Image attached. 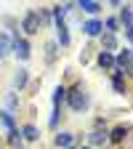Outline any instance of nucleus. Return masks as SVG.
<instances>
[{
  "mask_svg": "<svg viewBox=\"0 0 133 149\" xmlns=\"http://www.w3.org/2000/svg\"><path fill=\"white\" fill-rule=\"evenodd\" d=\"M123 69L133 74V51H128V59H125V64H123Z\"/></svg>",
  "mask_w": 133,
  "mask_h": 149,
  "instance_id": "19",
  "label": "nucleus"
},
{
  "mask_svg": "<svg viewBox=\"0 0 133 149\" xmlns=\"http://www.w3.org/2000/svg\"><path fill=\"white\" fill-rule=\"evenodd\" d=\"M125 136H128V128H125V125H117V128L109 133V139L115 141V144H123V141H125Z\"/></svg>",
  "mask_w": 133,
  "mask_h": 149,
  "instance_id": "10",
  "label": "nucleus"
},
{
  "mask_svg": "<svg viewBox=\"0 0 133 149\" xmlns=\"http://www.w3.org/2000/svg\"><path fill=\"white\" fill-rule=\"evenodd\" d=\"M45 51H48V61H53V59H56V43H51Z\"/></svg>",
  "mask_w": 133,
  "mask_h": 149,
  "instance_id": "21",
  "label": "nucleus"
},
{
  "mask_svg": "<svg viewBox=\"0 0 133 149\" xmlns=\"http://www.w3.org/2000/svg\"><path fill=\"white\" fill-rule=\"evenodd\" d=\"M117 48V40H115V35H104V51L107 53H112Z\"/></svg>",
  "mask_w": 133,
  "mask_h": 149,
  "instance_id": "17",
  "label": "nucleus"
},
{
  "mask_svg": "<svg viewBox=\"0 0 133 149\" xmlns=\"http://www.w3.org/2000/svg\"><path fill=\"white\" fill-rule=\"evenodd\" d=\"M77 8H83V11H88V13H99L101 11V3H96V0H80V3H75Z\"/></svg>",
  "mask_w": 133,
  "mask_h": 149,
  "instance_id": "7",
  "label": "nucleus"
},
{
  "mask_svg": "<svg viewBox=\"0 0 133 149\" xmlns=\"http://www.w3.org/2000/svg\"><path fill=\"white\" fill-rule=\"evenodd\" d=\"M0 123H3V125L8 128V133H11V130H16V125H13V117H11V112H0Z\"/></svg>",
  "mask_w": 133,
  "mask_h": 149,
  "instance_id": "15",
  "label": "nucleus"
},
{
  "mask_svg": "<svg viewBox=\"0 0 133 149\" xmlns=\"http://www.w3.org/2000/svg\"><path fill=\"white\" fill-rule=\"evenodd\" d=\"M125 35H128V40L133 43V27H130V29H125Z\"/></svg>",
  "mask_w": 133,
  "mask_h": 149,
  "instance_id": "22",
  "label": "nucleus"
},
{
  "mask_svg": "<svg viewBox=\"0 0 133 149\" xmlns=\"http://www.w3.org/2000/svg\"><path fill=\"white\" fill-rule=\"evenodd\" d=\"M8 51H13V40L8 35H0V59H6Z\"/></svg>",
  "mask_w": 133,
  "mask_h": 149,
  "instance_id": "8",
  "label": "nucleus"
},
{
  "mask_svg": "<svg viewBox=\"0 0 133 149\" xmlns=\"http://www.w3.org/2000/svg\"><path fill=\"white\" fill-rule=\"evenodd\" d=\"M83 149H91V146H83Z\"/></svg>",
  "mask_w": 133,
  "mask_h": 149,
  "instance_id": "23",
  "label": "nucleus"
},
{
  "mask_svg": "<svg viewBox=\"0 0 133 149\" xmlns=\"http://www.w3.org/2000/svg\"><path fill=\"white\" fill-rule=\"evenodd\" d=\"M101 29H104V24L99 22V19H91V22H85V24H83V32H85L88 37H96Z\"/></svg>",
  "mask_w": 133,
  "mask_h": 149,
  "instance_id": "5",
  "label": "nucleus"
},
{
  "mask_svg": "<svg viewBox=\"0 0 133 149\" xmlns=\"http://www.w3.org/2000/svg\"><path fill=\"white\" fill-rule=\"evenodd\" d=\"M64 99H67V88H64V85H59V88L53 91V109H59V104H61Z\"/></svg>",
  "mask_w": 133,
  "mask_h": 149,
  "instance_id": "12",
  "label": "nucleus"
},
{
  "mask_svg": "<svg viewBox=\"0 0 133 149\" xmlns=\"http://www.w3.org/2000/svg\"><path fill=\"white\" fill-rule=\"evenodd\" d=\"M88 139H91V144H93V146H101V144H104V141L109 139V133H107V130H101V128H99V130H93V133H91Z\"/></svg>",
  "mask_w": 133,
  "mask_h": 149,
  "instance_id": "9",
  "label": "nucleus"
},
{
  "mask_svg": "<svg viewBox=\"0 0 133 149\" xmlns=\"http://www.w3.org/2000/svg\"><path fill=\"white\" fill-rule=\"evenodd\" d=\"M123 74H125V72L115 67V72H112V85H115L117 93H128V88H125V77H123Z\"/></svg>",
  "mask_w": 133,
  "mask_h": 149,
  "instance_id": "4",
  "label": "nucleus"
},
{
  "mask_svg": "<svg viewBox=\"0 0 133 149\" xmlns=\"http://www.w3.org/2000/svg\"><path fill=\"white\" fill-rule=\"evenodd\" d=\"M27 80H29V74H27V69H19V74L13 77V85H16L19 91H22V88L27 85Z\"/></svg>",
  "mask_w": 133,
  "mask_h": 149,
  "instance_id": "14",
  "label": "nucleus"
},
{
  "mask_svg": "<svg viewBox=\"0 0 133 149\" xmlns=\"http://www.w3.org/2000/svg\"><path fill=\"white\" fill-rule=\"evenodd\" d=\"M69 149H72V146H69Z\"/></svg>",
  "mask_w": 133,
  "mask_h": 149,
  "instance_id": "25",
  "label": "nucleus"
},
{
  "mask_svg": "<svg viewBox=\"0 0 133 149\" xmlns=\"http://www.w3.org/2000/svg\"><path fill=\"white\" fill-rule=\"evenodd\" d=\"M13 53H16L22 61L29 59V43L24 40V37H19V35H16V40H13Z\"/></svg>",
  "mask_w": 133,
  "mask_h": 149,
  "instance_id": "3",
  "label": "nucleus"
},
{
  "mask_svg": "<svg viewBox=\"0 0 133 149\" xmlns=\"http://www.w3.org/2000/svg\"><path fill=\"white\" fill-rule=\"evenodd\" d=\"M104 27H107V35H115V32H117V27H120V22L112 16V19H107V24H104Z\"/></svg>",
  "mask_w": 133,
  "mask_h": 149,
  "instance_id": "18",
  "label": "nucleus"
},
{
  "mask_svg": "<svg viewBox=\"0 0 133 149\" xmlns=\"http://www.w3.org/2000/svg\"><path fill=\"white\" fill-rule=\"evenodd\" d=\"M67 99H69V107L75 112H83L88 107V93L83 91V85H75L72 91H67Z\"/></svg>",
  "mask_w": 133,
  "mask_h": 149,
  "instance_id": "1",
  "label": "nucleus"
},
{
  "mask_svg": "<svg viewBox=\"0 0 133 149\" xmlns=\"http://www.w3.org/2000/svg\"><path fill=\"white\" fill-rule=\"evenodd\" d=\"M22 29L27 35H37V32H40V13H37V11H29L24 16V22H22Z\"/></svg>",
  "mask_w": 133,
  "mask_h": 149,
  "instance_id": "2",
  "label": "nucleus"
},
{
  "mask_svg": "<svg viewBox=\"0 0 133 149\" xmlns=\"http://www.w3.org/2000/svg\"><path fill=\"white\" fill-rule=\"evenodd\" d=\"M19 139H22V136H19V130H11V133H8V141H11L13 146L19 144Z\"/></svg>",
  "mask_w": 133,
  "mask_h": 149,
  "instance_id": "20",
  "label": "nucleus"
},
{
  "mask_svg": "<svg viewBox=\"0 0 133 149\" xmlns=\"http://www.w3.org/2000/svg\"><path fill=\"white\" fill-rule=\"evenodd\" d=\"M22 136H24V139H29V141H35V139H37V128H35L32 123H29V125H24V128H22Z\"/></svg>",
  "mask_w": 133,
  "mask_h": 149,
  "instance_id": "16",
  "label": "nucleus"
},
{
  "mask_svg": "<svg viewBox=\"0 0 133 149\" xmlns=\"http://www.w3.org/2000/svg\"><path fill=\"white\" fill-rule=\"evenodd\" d=\"M75 141V133H67V130H61V133H56V146H61V149H69Z\"/></svg>",
  "mask_w": 133,
  "mask_h": 149,
  "instance_id": "6",
  "label": "nucleus"
},
{
  "mask_svg": "<svg viewBox=\"0 0 133 149\" xmlns=\"http://www.w3.org/2000/svg\"><path fill=\"white\" fill-rule=\"evenodd\" d=\"M99 67H112V69H115V56L107 53V51H101L99 53Z\"/></svg>",
  "mask_w": 133,
  "mask_h": 149,
  "instance_id": "13",
  "label": "nucleus"
},
{
  "mask_svg": "<svg viewBox=\"0 0 133 149\" xmlns=\"http://www.w3.org/2000/svg\"><path fill=\"white\" fill-rule=\"evenodd\" d=\"M19 149H22V146H19Z\"/></svg>",
  "mask_w": 133,
  "mask_h": 149,
  "instance_id": "24",
  "label": "nucleus"
},
{
  "mask_svg": "<svg viewBox=\"0 0 133 149\" xmlns=\"http://www.w3.org/2000/svg\"><path fill=\"white\" fill-rule=\"evenodd\" d=\"M120 22H123V27H125V29H130V27H133V8H130V6H125V8H123Z\"/></svg>",
  "mask_w": 133,
  "mask_h": 149,
  "instance_id": "11",
  "label": "nucleus"
}]
</instances>
